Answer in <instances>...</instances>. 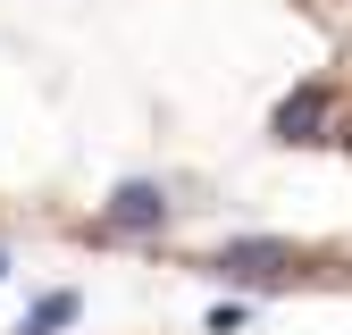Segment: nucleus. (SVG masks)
Instances as JSON below:
<instances>
[{
  "mask_svg": "<svg viewBox=\"0 0 352 335\" xmlns=\"http://www.w3.org/2000/svg\"><path fill=\"white\" fill-rule=\"evenodd\" d=\"M210 268H218V277H243V285H277V277L302 268V251L277 243V235H235V243H218V260H210Z\"/></svg>",
  "mask_w": 352,
  "mask_h": 335,
  "instance_id": "nucleus-1",
  "label": "nucleus"
},
{
  "mask_svg": "<svg viewBox=\"0 0 352 335\" xmlns=\"http://www.w3.org/2000/svg\"><path fill=\"white\" fill-rule=\"evenodd\" d=\"M101 218H109L118 235H151V227H168V185H143V176H135V185H118Z\"/></svg>",
  "mask_w": 352,
  "mask_h": 335,
  "instance_id": "nucleus-2",
  "label": "nucleus"
},
{
  "mask_svg": "<svg viewBox=\"0 0 352 335\" xmlns=\"http://www.w3.org/2000/svg\"><path fill=\"white\" fill-rule=\"evenodd\" d=\"M319 126H327V93L311 84V93H294V101L277 109V143H311Z\"/></svg>",
  "mask_w": 352,
  "mask_h": 335,
  "instance_id": "nucleus-3",
  "label": "nucleus"
},
{
  "mask_svg": "<svg viewBox=\"0 0 352 335\" xmlns=\"http://www.w3.org/2000/svg\"><path fill=\"white\" fill-rule=\"evenodd\" d=\"M67 319H76V293H42V302L25 310V327H17V335H59Z\"/></svg>",
  "mask_w": 352,
  "mask_h": 335,
  "instance_id": "nucleus-4",
  "label": "nucleus"
},
{
  "mask_svg": "<svg viewBox=\"0 0 352 335\" xmlns=\"http://www.w3.org/2000/svg\"><path fill=\"white\" fill-rule=\"evenodd\" d=\"M0 277H9V251H0Z\"/></svg>",
  "mask_w": 352,
  "mask_h": 335,
  "instance_id": "nucleus-5",
  "label": "nucleus"
}]
</instances>
